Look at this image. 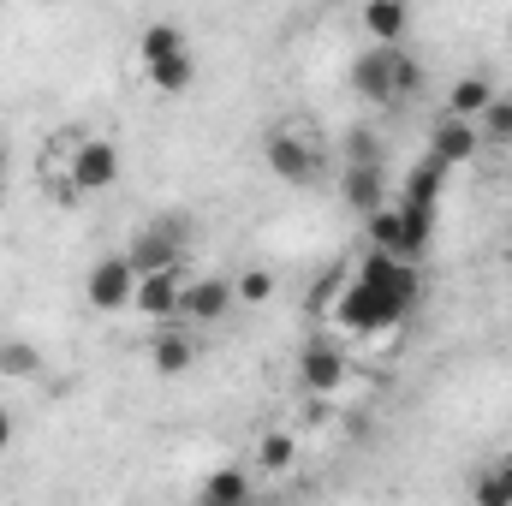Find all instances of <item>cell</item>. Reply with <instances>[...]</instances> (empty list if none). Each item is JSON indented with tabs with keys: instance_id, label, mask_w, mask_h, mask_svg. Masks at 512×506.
<instances>
[{
	"instance_id": "obj_1",
	"label": "cell",
	"mask_w": 512,
	"mask_h": 506,
	"mask_svg": "<svg viewBox=\"0 0 512 506\" xmlns=\"http://www.w3.org/2000/svg\"><path fill=\"white\" fill-rule=\"evenodd\" d=\"M352 90L376 108H405L423 96V66L405 54V42H376L370 54L352 60Z\"/></svg>"
},
{
	"instance_id": "obj_2",
	"label": "cell",
	"mask_w": 512,
	"mask_h": 506,
	"mask_svg": "<svg viewBox=\"0 0 512 506\" xmlns=\"http://www.w3.org/2000/svg\"><path fill=\"white\" fill-rule=\"evenodd\" d=\"M405 316H411V304H405V298H393V292L370 286V280H358V274H352V280L334 292V304H328V322H334L340 334H358V340L399 328Z\"/></svg>"
},
{
	"instance_id": "obj_3",
	"label": "cell",
	"mask_w": 512,
	"mask_h": 506,
	"mask_svg": "<svg viewBox=\"0 0 512 506\" xmlns=\"http://www.w3.org/2000/svg\"><path fill=\"white\" fill-rule=\"evenodd\" d=\"M66 185H72L78 197L114 191V185H120V143H114V137H78V143H72V161H66Z\"/></svg>"
},
{
	"instance_id": "obj_4",
	"label": "cell",
	"mask_w": 512,
	"mask_h": 506,
	"mask_svg": "<svg viewBox=\"0 0 512 506\" xmlns=\"http://www.w3.org/2000/svg\"><path fill=\"white\" fill-rule=\"evenodd\" d=\"M131 268L137 274H161V268H185V215H155L137 239H131Z\"/></svg>"
},
{
	"instance_id": "obj_5",
	"label": "cell",
	"mask_w": 512,
	"mask_h": 506,
	"mask_svg": "<svg viewBox=\"0 0 512 506\" xmlns=\"http://www.w3.org/2000/svg\"><path fill=\"white\" fill-rule=\"evenodd\" d=\"M262 161H268V173H274L280 185H316V179H322V149L304 143L298 131H268Z\"/></svg>"
},
{
	"instance_id": "obj_6",
	"label": "cell",
	"mask_w": 512,
	"mask_h": 506,
	"mask_svg": "<svg viewBox=\"0 0 512 506\" xmlns=\"http://www.w3.org/2000/svg\"><path fill=\"white\" fill-rule=\"evenodd\" d=\"M131 292H137V268H131V256H102L90 274H84V298H90V310H102V316H120L131 310Z\"/></svg>"
},
{
	"instance_id": "obj_7",
	"label": "cell",
	"mask_w": 512,
	"mask_h": 506,
	"mask_svg": "<svg viewBox=\"0 0 512 506\" xmlns=\"http://www.w3.org/2000/svg\"><path fill=\"white\" fill-rule=\"evenodd\" d=\"M233 304H239L233 280H221V274H203V280H185V292H179V322H197V328H209V322L233 316Z\"/></svg>"
},
{
	"instance_id": "obj_8",
	"label": "cell",
	"mask_w": 512,
	"mask_h": 506,
	"mask_svg": "<svg viewBox=\"0 0 512 506\" xmlns=\"http://www.w3.org/2000/svg\"><path fill=\"white\" fill-rule=\"evenodd\" d=\"M346 352L340 346H328V340H316V346H304L298 352V387L310 393V399H328V393H340L346 387Z\"/></svg>"
},
{
	"instance_id": "obj_9",
	"label": "cell",
	"mask_w": 512,
	"mask_h": 506,
	"mask_svg": "<svg viewBox=\"0 0 512 506\" xmlns=\"http://www.w3.org/2000/svg\"><path fill=\"white\" fill-rule=\"evenodd\" d=\"M179 292H185V268H161V274H137L131 310L149 322H179Z\"/></svg>"
},
{
	"instance_id": "obj_10",
	"label": "cell",
	"mask_w": 512,
	"mask_h": 506,
	"mask_svg": "<svg viewBox=\"0 0 512 506\" xmlns=\"http://www.w3.org/2000/svg\"><path fill=\"white\" fill-rule=\"evenodd\" d=\"M358 280L382 286V292L405 298V304L417 310V262H405L399 251H382V245H370V251H364V262H358Z\"/></svg>"
},
{
	"instance_id": "obj_11",
	"label": "cell",
	"mask_w": 512,
	"mask_h": 506,
	"mask_svg": "<svg viewBox=\"0 0 512 506\" xmlns=\"http://www.w3.org/2000/svg\"><path fill=\"white\" fill-rule=\"evenodd\" d=\"M340 197H346V209H358V215L382 209L387 203V167L382 161H346V173H340Z\"/></svg>"
},
{
	"instance_id": "obj_12",
	"label": "cell",
	"mask_w": 512,
	"mask_h": 506,
	"mask_svg": "<svg viewBox=\"0 0 512 506\" xmlns=\"http://www.w3.org/2000/svg\"><path fill=\"white\" fill-rule=\"evenodd\" d=\"M477 149H483V131H477V120L441 114V126L429 131V155H441L447 167H465V161H477Z\"/></svg>"
},
{
	"instance_id": "obj_13",
	"label": "cell",
	"mask_w": 512,
	"mask_h": 506,
	"mask_svg": "<svg viewBox=\"0 0 512 506\" xmlns=\"http://www.w3.org/2000/svg\"><path fill=\"white\" fill-rule=\"evenodd\" d=\"M149 364H155V376H185V370L197 364V346H191V334H179L173 322H155Z\"/></svg>"
},
{
	"instance_id": "obj_14",
	"label": "cell",
	"mask_w": 512,
	"mask_h": 506,
	"mask_svg": "<svg viewBox=\"0 0 512 506\" xmlns=\"http://www.w3.org/2000/svg\"><path fill=\"white\" fill-rule=\"evenodd\" d=\"M447 161L441 155H423L411 173H405V185H399V203H423V209H441V191H447Z\"/></svg>"
},
{
	"instance_id": "obj_15",
	"label": "cell",
	"mask_w": 512,
	"mask_h": 506,
	"mask_svg": "<svg viewBox=\"0 0 512 506\" xmlns=\"http://www.w3.org/2000/svg\"><path fill=\"white\" fill-rule=\"evenodd\" d=\"M370 42H405L411 36V0H364Z\"/></svg>"
},
{
	"instance_id": "obj_16",
	"label": "cell",
	"mask_w": 512,
	"mask_h": 506,
	"mask_svg": "<svg viewBox=\"0 0 512 506\" xmlns=\"http://www.w3.org/2000/svg\"><path fill=\"white\" fill-rule=\"evenodd\" d=\"M143 66H149V84H155L161 96H185V90L197 84V60H191V48H173V54L143 60Z\"/></svg>"
},
{
	"instance_id": "obj_17",
	"label": "cell",
	"mask_w": 512,
	"mask_h": 506,
	"mask_svg": "<svg viewBox=\"0 0 512 506\" xmlns=\"http://www.w3.org/2000/svg\"><path fill=\"white\" fill-rule=\"evenodd\" d=\"M489 102H495V84H489L483 72H465V78L447 90V114H459V120H477Z\"/></svg>"
},
{
	"instance_id": "obj_18",
	"label": "cell",
	"mask_w": 512,
	"mask_h": 506,
	"mask_svg": "<svg viewBox=\"0 0 512 506\" xmlns=\"http://www.w3.org/2000/svg\"><path fill=\"white\" fill-rule=\"evenodd\" d=\"M0 376L6 381H36L42 376V346H36V340H0Z\"/></svg>"
},
{
	"instance_id": "obj_19",
	"label": "cell",
	"mask_w": 512,
	"mask_h": 506,
	"mask_svg": "<svg viewBox=\"0 0 512 506\" xmlns=\"http://www.w3.org/2000/svg\"><path fill=\"white\" fill-rule=\"evenodd\" d=\"M256 465H262V471H274V477H280V471H292V465H298V441H292L286 429H268V435L256 441Z\"/></svg>"
},
{
	"instance_id": "obj_20",
	"label": "cell",
	"mask_w": 512,
	"mask_h": 506,
	"mask_svg": "<svg viewBox=\"0 0 512 506\" xmlns=\"http://www.w3.org/2000/svg\"><path fill=\"white\" fill-rule=\"evenodd\" d=\"M203 501H209V506L251 501V477H245V471H215V477H203Z\"/></svg>"
},
{
	"instance_id": "obj_21",
	"label": "cell",
	"mask_w": 512,
	"mask_h": 506,
	"mask_svg": "<svg viewBox=\"0 0 512 506\" xmlns=\"http://www.w3.org/2000/svg\"><path fill=\"white\" fill-rule=\"evenodd\" d=\"M477 131H483V143H512V96H495L483 114H477Z\"/></svg>"
},
{
	"instance_id": "obj_22",
	"label": "cell",
	"mask_w": 512,
	"mask_h": 506,
	"mask_svg": "<svg viewBox=\"0 0 512 506\" xmlns=\"http://www.w3.org/2000/svg\"><path fill=\"white\" fill-rule=\"evenodd\" d=\"M477 501H483V506H507L512 501V453H507V459H495V471L477 483Z\"/></svg>"
},
{
	"instance_id": "obj_23",
	"label": "cell",
	"mask_w": 512,
	"mask_h": 506,
	"mask_svg": "<svg viewBox=\"0 0 512 506\" xmlns=\"http://www.w3.org/2000/svg\"><path fill=\"white\" fill-rule=\"evenodd\" d=\"M137 48H143V60H161V54H173V48H185V30H179V24H149Z\"/></svg>"
},
{
	"instance_id": "obj_24",
	"label": "cell",
	"mask_w": 512,
	"mask_h": 506,
	"mask_svg": "<svg viewBox=\"0 0 512 506\" xmlns=\"http://www.w3.org/2000/svg\"><path fill=\"white\" fill-rule=\"evenodd\" d=\"M233 292H239V304H268V298H274V274H268V268H245V274L233 280Z\"/></svg>"
},
{
	"instance_id": "obj_25",
	"label": "cell",
	"mask_w": 512,
	"mask_h": 506,
	"mask_svg": "<svg viewBox=\"0 0 512 506\" xmlns=\"http://www.w3.org/2000/svg\"><path fill=\"white\" fill-rule=\"evenodd\" d=\"M346 161H382V143H376V131H364V126L346 131Z\"/></svg>"
},
{
	"instance_id": "obj_26",
	"label": "cell",
	"mask_w": 512,
	"mask_h": 506,
	"mask_svg": "<svg viewBox=\"0 0 512 506\" xmlns=\"http://www.w3.org/2000/svg\"><path fill=\"white\" fill-rule=\"evenodd\" d=\"M12 435H18V429H12V411H6V405H0V453H6V447H12Z\"/></svg>"
},
{
	"instance_id": "obj_27",
	"label": "cell",
	"mask_w": 512,
	"mask_h": 506,
	"mask_svg": "<svg viewBox=\"0 0 512 506\" xmlns=\"http://www.w3.org/2000/svg\"><path fill=\"white\" fill-rule=\"evenodd\" d=\"M0 179H6V143H0Z\"/></svg>"
}]
</instances>
